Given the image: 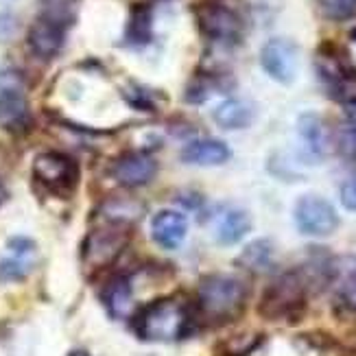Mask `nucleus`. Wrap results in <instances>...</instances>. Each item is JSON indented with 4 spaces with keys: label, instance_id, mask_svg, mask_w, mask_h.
I'll use <instances>...</instances> for the list:
<instances>
[{
    "label": "nucleus",
    "instance_id": "1",
    "mask_svg": "<svg viewBox=\"0 0 356 356\" xmlns=\"http://www.w3.org/2000/svg\"><path fill=\"white\" fill-rule=\"evenodd\" d=\"M188 326V313L175 300H160L151 304L138 317L136 328L149 341H175L184 337Z\"/></svg>",
    "mask_w": 356,
    "mask_h": 356
},
{
    "label": "nucleus",
    "instance_id": "2",
    "mask_svg": "<svg viewBox=\"0 0 356 356\" xmlns=\"http://www.w3.org/2000/svg\"><path fill=\"white\" fill-rule=\"evenodd\" d=\"M247 298V286L234 275L214 273L199 284L201 308L212 317H229L241 311Z\"/></svg>",
    "mask_w": 356,
    "mask_h": 356
},
{
    "label": "nucleus",
    "instance_id": "3",
    "mask_svg": "<svg viewBox=\"0 0 356 356\" xmlns=\"http://www.w3.org/2000/svg\"><path fill=\"white\" fill-rule=\"evenodd\" d=\"M68 15L64 13V9H55L49 7L40 18L33 22L29 31V46L33 51L35 57L40 59H53L61 46H64V38H66V26H68Z\"/></svg>",
    "mask_w": 356,
    "mask_h": 356
},
{
    "label": "nucleus",
    "instance_id": "4",
    "mask_svg": "<svg viewBox=\"0 0 356 356\" xmlns=\"http://www.w3.org/2000/svg\"><path fill=\"white\" fill-rule=\"evenodd\" d=\"M293 219L302 234L306 236H330L339 227V214L332 208L330 201L317 195H304L298 199L296 210H293Z\"/></svg>",
    "mask_w": 356,
    "mask_h": 356
},
{
    "label": "nucleus",
    "instance_id": "5",
    "mask_svg": "<svg viewBox=\"0 0 356 356\" xmlns=\"http://www.w3.org/2000/svg\"><path fill=\"white\" fill-rule=\"evenodd\" d=\"M260 64L273 81L289 86L296 81L300 70V51L286 38H273L262 46Z\"/></svg>",
    "mask_w": 356,
    "mask_h": 356
},
{
    "label": "nucleus",
    "instance_id": "6",
    "mask_svg": "<svg viewBox=\"0 0 356 356\" xmlns=\"http://www.w3.org/2000/svg\"><path fill=\"white\" fill-rule=\"evenodd\" d=\"M304 300V280L298 271H291L280 275L277 280L267 289L265 300L260 304V311L269 317H282L302 304Z\"/></svg>",
    "mask_w": 356,
    "mask_h": 356
},
{
    "label": "nucleus",
    "instance_id": "7",
    "mask_svg": "<svg viewBox=\"0 0 356 356\" xmlns=\"http://www.w3.org/2000/svg\"><path fill=\"white\" fill-rule=\"evenodd\" d=\"M0 76H3V83H0V127L7 131H24L31 114L29 103L20 90V79L13 72Z\"/></svg>",
    "mask_w": 356,
    "mask_h": 356
},
{
    "label": "nucleus",
    "instance_id": "8",
    "mask_svg": "<svg viewBox=\"0 0 356 356\" xmlns=\"http://www.w3.org/2000/svg\"><path fill=\"white\" fill-rule=\"evenodd\" d=\"M201 29L206 31V35L214 42L221 44H234L241 38L243 22L234 9L227 5H208L201 11Z\"/></svg>",
    "mask_w": 356,
    "mask_h": 356
},
{
    "label": "nucleus",
    "instance_id": "9",
    "mask_svg": "<svg viewBox=\"0 0 356 356\" xmlns=\"http://www.w3.org/2000/svg\"><path fill=\"white\" fill-rule=\"evenodd\" d=\"M35 177L49 188H72L76 181V164L64 153H40L33 162Z\"/></svg>",
    "mask_w": 356,
    "mask_h": 356
},
{
    "label": "nucleus",
    "instance_id": "10",
    "mask_svg": "<svg viewBox=\"0 0 356 356\" xmlns=\"http://www.w3.org/2000/svg\"><path fill=\"white\" fill-rule=\"evenodd\" d=\"M35 265V243L26 236H13L7 243V254L0 256V277L20 280Z\"/></svg>",
    "mask_w": 356,
    "mask_h": 356
},
{
    "label": "nucleus",
    "instance_id": "11",
    "mask_svg": "<svg viewBox=\"0 0 356 356\" xmlns=\"http://www.w3.org/2000/svg\"><path fill=\"white\" fill-rule=\"evenodd\" d=\"M129 236V227H122V225H107L97 229L95 234L88 238L86 245V256L90 262L95 265H105L118 256V252L125 247Z\"/></svg>",
    "mask_w": 356,
    "mask_h": 356
},
{
    "label": "nucleus",
    "instance_id": "12",
    "mask_svg": "<svg viewBox=\"0 0 356 356\" xmlns=\"http://www.w3.org/2000/svg\"><path fill=\"white\" fill-rule=\"evenodd\" d=\"M158 171V164L147 153H125L112 166V177L122 186H143Z\"/></svg>",
    "mask_w": 356,
    "mask_h": 356
},
{
    "label": "nucleus",
    "instance_id": "13",
    "mask_svg": "<svg viewBox=\"0 0 356 356\" xmlns=\"http://www.w3.org/2000/svg\"><path fill=\"white\" fill-rule=\"evenodd\" d=\"M188 234V221L177 210H160L151 221V236L164 250H177Z\"/></svg>",
    "mask_w": 356,
    "mask_h": 356
},
{
    "label": "nucleus",
    "instance_id": "14",
    "mask_svg": "<svg viewBox=\"0 0 356 356\" xmlns=\"http://www.w3.org/2000/svg\"><path fill=\"white\" fill-rule=\"evenodd\" d=\"M229 147L214 138H204L186 145L181 151V162L195 164V166H219L229 160Z\"/></svg>",
    "mask_w": 356,
    "mask_h": 356
},
{
    "label": "nucleus",
    "instance_id": "15",
    "mask_svg": "<svg viewBox=\"0 0 356 356\" xmlns=\"http://www.w3.org/2000/svg\"><path fill=\"white\" fill-rule=\"evenodd\" d=\"M212 118L221 129H245L254 122L256 110L245 99H225L214 107Z\"/></svg>",
    "mask_w": 356,
    "mask_h": 356
},
{
    "label": "nucleus",
    "instance_id": "16",
    "mask_svg": "<svg viewBox=\"0 0 356 356\" xmlns=\"http://www.w3.org/2000/svg\"><path fill=\"white\" fill-rule=\"evenodd\" d=\"M250 229H252L250 214L238 208H229L219 216L214 234L221 245H236L238 241H243L247 234H250Z\"/></svg>",
    "mask_w": 356,
    "mask_h": 356
},
{
    "label": "nucleus",
    "instance_id": "17",
    "mask_svg": "<svg viewBox=\"0 0 356 356\" xmlns=\"http://www.w3.org/2000/svg\"><path fill=\"white\" fill-rule=\"evenodd\" d=\"M298 131L304 149L311 158H321L326 151V129L317 114H302L298 120Z\"/></svg>",
    "mask_w": 356,
    "mask_h": 356
},
{
    "label": "nucleus",
    "instance_id": "18",
    "mask_svg": "<svg viewBox=\"0 0 356 356\" xmlns=\"http://www.w3.org/2000/svg\"><path fill=\"white\" fill-rule=\"evenodd\" d=\"M105 304L116 317H127L131 311V284L127 277H114L105 286Z\"/></svg>",
    "mask_w": 356,
    "mask_h": 356
},
{
    "label": "nucleus",
    "instance_id": "19",
    "mask_svg": "<svg viewBox=\"0 0 356 356\" xmlns=\"http://www.w3.org/2000/svg\"><path fill=\"white\" fill-rule=\"evenodd\" d=\"M271 262H273V243L269 238H258L250 243L241 254V265L252 271L269 269Z\"/></svg>",
    "mask_w": 356,
    "mask_h": 356
},
{
    "label": "nucleus",
    "instance_id": "20",
    "mask_svg": "<svg viewBox=\"0 0 356 356\" xmlns=\"http://www.w3.org/2000/svg\"><path fill=\"white\" fill-rule=\"evenodd\" d=\"M315 5L323 18L343 22L356 15V0H315Z\"/></svg>",
    "mask_w": 356,
    "mask_h": 356
},
{
    "label": "nucleus",
    "instance_id": "21",
    "mask_svg": "<svg viewBox=\"0 0 356 356\" xmlns=\"http://www.w3.org/2000/svg\"><path fill=\"white\" fill-rule=\"evenodd\" d=\"M339 151L348 158H356V122H346L337 134Z\"/></svg>",
    "mask_w": 356,
    "mask_h": 356
},
{
    "label": "nucleus",
    "instance_id": "22",
    "mask_svg": "<svg viewBox=\"0 0 356 356\" xmlns=\"http://www.w3.org/2000/svg\"><path fill=\"white\" fill-rule=\"evenodd\" d=\"M339 298H341V302L348 308L356 311V269L346 273V277L341 280V286H339Z\"/></svg>",
    "mask_w": 356,
    "mask_h": 356
},
{
    "label": "nucleus",
    "instance_id": "23",
    "mask_svg": "<svg viewBox=\"0 0 356 356\" xmlns=\"http://www.w3.org/2000/svg\"><path fill=\"white\" fill-rule=\"evenodd\" d=\"M341 204L348 210L356 212V175L350 177L348 181H343V186H341Z\"/></svg>",
    "mask_w": 356,
    "mask_h": 356
},
{
    "label": "nucleus",
    "instance_id": "24",
    "mask_svg": "<svg viewBox=\"0 0 356 356\" xmlns=\"http://www.w3.org/2000/svg\"><path fill=\"white\" fill-rule=\"evenodd\" d=\"M15 29H18V20L11 13H0V42L9 40L15 33Z\"/></svg>",
    "mask_w": 356,
    "mask_h": 356
},
{
    "label": "nucleus",
    "instance_id": "25",
    "mask_svg": "<svg viewBox=\"0 0 356 356\" xmlns=\"http://www.w3.org/2000/svg\"><path fill=\"white\" fill-rule=\"evenodd\" d=\"M350 38H352V42H354V44H356V29H354V31H352V35H350Z\"/></svg>",
    "mask_w": 356,
    "mask_h": 356
}]
</instances>
